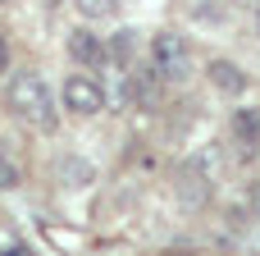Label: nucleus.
<instances>
[{"label":"nucleus","mask_w":260,"mask_h":256,"mask_svg":"<svg viewBox=\"0 0 260 256\" xmlns=\"http://www.w3.org/2000/svg\"><path fill=\"white\" fill-rule=\"evenodd\" d=\"M5 105H9V115L23 119L27 128H41V133L55 128V96H50L46 78L32 73V69H23V73L9 78V87H5Z\"/></svg>","instance_id":"obj_1"},{"label":"nucleus","mask_w":260,"mask_h":256,"mask_svg":"<svg viewBox=\"0 0 260 256\" xmlns=\"http://www.w3.org/2000/svg\"><path fill=\"white\" fill-rule=\"evenodd\" d=\"M151 73L155 78H169V82H183L192 73V46H187V37L155 32L151 37Z\"/></svg>","instance_id":"obj_2"},{"label":"nucleus","mask_w":260,"mask_h":256,"mask_svg":"<svg viewBox=\"0 0 260 256\" xmlns=\"http://www.w3.org/2000/svg\"><path fill=\"white\" fill-rule=\"evenodd\" d=\"M59 101H64L69 115H78V119H96V115L105 110V87H101L91 73H69L64 87H59Z\"/></svg>","instance_id":"obj_3"},{"label":"nucleus","mask_w":260,"mask_h":256,"mask_svg":"<svg viewBox=\"0 0 260 256\" xmlns=\"http://www.w3.org/2000/svg\"><path fill=\"white\" fill-rule=\"evenodd\" d=\"M69 55H73V64L96 69V64H105L110 46H105V37H96V32L82 23V27H73V32H69Z\"/></svg>","instance_id":"obj_4"},{"label":"nucleus","mask_w":260,"mask_h":256,"mask_svg":"<svg viewBox=\"0 0 260 256\" xmlns=\"http://www.w3.org/2000/svg\"><path fill=\"white\" fill-rule=\"evenodd\" d=\"M229 128H233V147L242 156H256V147H260V110L256 105H238Z\"/></svg>","instance_id":"obj_5"},{"label":"nucleus","mask_w":260,"mask_h":256,"mask_svg":"<svg viewBox=\"0 0 260 256\" xmlns=\"http://www.w3.org/2000/svg\"><path fill=\"white\" fill-rule=\"evenodd\" d=\"M206 78H210L224 96H242V92H247V73H242L233 60H210V64H206Z\"/></svg>","instance_id":"obj_6"},{"label":"nucleus","mask_w":260,"mask_h":256,"mask_svg":"<svg viewBox=\"0 0 260 256\" xmlns=\"http://www.w3.org/2000/svg\"><path fill=\"white\" fill-rule=\"evenodd\" d=\"M73 9L82 14V23H96V18H114L119 0H73Z\"/></svg>","instance_id":"obj_7"},{"label":"nucleus","mask_w":260,"mask_h":256,"mask_svg":"<svg viewBox=\"0 0 260 256\" xmlns=\"http://www.w3.org/2000/svg\"><path fill=\"white\" fill-rule=\"evenodd\" d=\"M9 188H18V165L0 151V192H9Z\"/></svg>","instance_id":"obj_8"},{"label":"nucleus","mask_w":260,"mask_h":256,"mask_svg":"<svg viewBox=\"0 0 260 256\" xmlns=\"http://www.w3.org/2000/svg\"><path fill=\"white\" fill-rule=\"evenodd\" d=\"M110 50H114V60H128L133 55V32H114V46Z\"/></svg>","instance_id":"obj_9"},{"label":"nucleus","mask_w":260,"mask_h":256,"mask_svg":"<svg viewBox=\"0 0 260 256\" xmlns=\"http://www.w3.org/2000/svg\"><path fill=\"white\" fill-rule=\"evenodd\" d=\"M9 69V46H5V37H0V73Z\"/></svg>","instance_id":"obj_10"},{"label":"nucleus","mask_w":260,"mask_h":256,"mask_svg":"<svg viewBox=\"0 0 260 256\" xmlns=\"http://www.w3.org/2000/svg\"><path fill=\"white\" fill-rule=\"evenodd\" d=\"M0 256H32L27 247H9V252H0Z\"/></svg>","instance_id":"obj_11"},{"label":"nucleus","mask_w":260,"mask_h":256,"mask_svg":"<svg viewBox=\"0 0 260 256\" xmlns=\"http://www.w3.org/2000/svg\"><path fill=\"white\" fill-rule=\"evenodd\" d=\"M256 27H260V18H256Z\"/></svg>","instance_id":"obj_12"}]
</instances>
